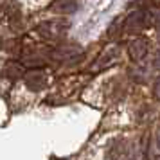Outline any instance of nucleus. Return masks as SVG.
I'll use <instances>...</instances> for the list:
<instances>
[{
    "label": "nucleus",
    "instance_id": "39448f33",
    "mask_svg": "<svg viewBox=\"0 0 160 160\" xmlns=\"http://www.w3.org/2000/svg\"><path fill=\"white\" fill-rule=\"evenodd\" d=\"M25 74H27V67L23 65L22 61L11 59V61H8L6 67H4V76H6L9 81L22 79V78H25Z\"/></svg>",
    "mask_w": 160,
    "mask_h": 160
},
{
    "label": "nucleus",
    "instance_id": "f257e3e1",
    "mask_svg": "<svg viewBox=\"0 0 160 160\" xmlns=\"http://www.w3.org/2000/svg\"><path fill=\"white\" fill-rule=\"evenodd\" d=\"M38 34L45 40H61L68 31V22L65 20H47L38 25Z\"/></svg>",
    "mask_w": 160,
    "mask_h": 160
},
{
    "label": "nucleus",
    "instance_id": "9d476101",
    "mask_svg": "<svg viewBox=\"0 0 160 160\" xmlns=\"http://www.w3.org/2000/svg\"><path fill=\"white\" fill-rule=\"evenodd\" d=\"M153 95H155V99L160 101V78L155 81V85H153Z\"/></svg>",
    "mask_w": 160,
    "mask_h": 160
},
{
    "label": "nucleus",
    "instance_id": "423d86ee",
    "mask_svg": "<svg viewBox=\"0 0 160 160\" xmlns=\"http://www.w3.org/2000/svg\"><path fill=\"white\" fill-rule=\"evenodd\" d=\"M45 83H47L45 74L42 72L40 68H32V70H29V72L25 74V85H27V88L32 90V92L42 90V88L45 87Z\"/></svg>",
    "mask_w": 160,
    "mask_h": 160
},
{
    "label": "nucleus",
    "instance_id": "f03ea898",
    "mask_svg": "<svg viewBox=\"0 0 160 160\" xmlns=\"http://www.w3.org/2000/svg\"><path fill=\"white\" fill-rule=\"evenodd\" d=\"M81 54H83V49H81L79 45L59 43V45H56L54 49L49 51V58L54 59V61H68V59L79 58Z\"/></svg>",
    "mask_w": 160,
    "mask_h": 160
},
{
    "label": "nucleus",
    "instance_id": "0eeeda50",
    "mask_svg": "<svg viewBox=\"0 0 160 160\" xmlns=\"http://www.w3.org/2000/svg\"><path fill=\"white\" fill-rule=\"evenodd\" d=\"M117 49L115 47H112V49H108L106 52H102L99 58L95 59L94 63H92V67H90V70L92 72H95V70H102V68H106V67H110V65H113L117 61Z\"/></svg>",
    "mask_w": 160,
    "mask_h": 160
},
{
    "label": "nucleus",
    "instance_id": "20e7f679",
    "mask_svg": "<svg viewBox=\"0 0 160 160\" xmlns=\"http://www.w3.org/2000/svg\"><path fill=\"white\" fill-rule=\"evenodd\" d=\"M149 52V42L146 38H137L128 45V56L133 63H140Z\"/></svg>",
    "mask_w": 160,
    "mask_h": 160
},
{
    "label": "nucleus",
    "instance_id": "1a4fd4ad",
    "mask_svg": "<svg viewBox=\"0 0 160 160\" xmlns=\"http://www.w3.org/2000/svg\"><path fill=\"white\" fill-rule=\"evenodd\" d=\"M146 160H160V146L157 144L155 138L148 140L146 146Z\"/></svg>",
    "mask_w": 160,
    "mask_h": 160
},
{
    "label": "nucleus",
    "instance_id": "9b49d317",
    "mask_svg": "<svg viewBox=\"0 0 160 160\" xmlns=\"http://www.w3.org/2000/svg\"><path fill=\"white\" fill-rule=\"evenodd\" d=\"M155 140H157V144L160 146V130L157 131V135H155Z\"/></svg>",
    "mask_w": 160,
    "mask_h": 160
},
{
    "label": "nucleus",
    "instance_id": "6e6552de",
    "mask_svg": "<svg viewBox=\"0 0 160 160\" xmlns=\"http://www.w3.org/2000/svg\"><path fill=\"white\" fill-rule=\"evenodd\" d=\"M52 11L58 15H72L78 11V2L76 0H56L52 4Z\"/></svg>",
    "mask_w": 160,
    "mask_h": 160
},
{
    "label": "nucleus",
    "instance_id": "7ed1b4c3",
    "mask_svg": "<svg viewBox=\"0 0 160 160\" xmlns=\"http://www.w3.org/2000/svg\"><path fill=\"white\" fill-rule=\"evenodd\" d=\"M151 23V15L146 13V11H135L128 15V18L124 20V29L128 32H137V31H142L144 27H148Z\"/></svg>",
    "mask_w": 160,
    "mask_h": 160
}]
</instances>
